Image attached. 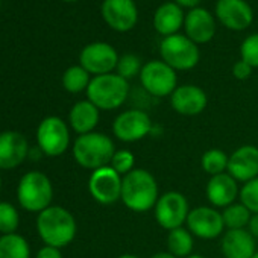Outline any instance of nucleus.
<instances>
[{"instance_id": "9d476101", "label": "nucleus", "mask_w": 258, "mask_h": 258, "mask_svg": "<svg viewBox=\"0 0 258 258\" xmlns=\"http://www.w3.org/2000/svg\"><path fill=\"white\" fill-rule=\"evenodd\" d=\"M140 82L145 91L152 97H167L172 96L178 87L176 70H173L164 61L154 59L143 66Z\"/></svg>"}, {"instance_id": "20e7f679", "label": "nucleus", "mask_w": 258, "mask_h": 258, "mask_svg": "<svg viewBox=\"0 0 258 258\" xmlns=\"http://www.w3.org/2000/svg\"><path fill=\"white\" fill-rule=\"evenodd\" d=\"M129 96V82L117 73L94 76L87 88V99L100 111L120 108Z\"/></svg>"}, {"instance_id": "f03ea898", "label": "nucleus", "mask_w": 258, "mask_h": 258, "mask_svg": "<svg viewBox=\"0 0 258 258\" xmlns=\"http://www.w3.org/2000/svg\"><path fill=\"white\" fill-rule=\"evenodd\" d=\"M76 229L78 226L73 214L59 205H50L38 213L37 231L47 246L61 249L70 244L76 237Z\"/></svg>"}, {"instance_id": "2eb2a0df", "label": "nucleus", "mask_w": 258, "mask_h": 258, "mask_svg": "<svg viewBox=\"0 0 258 258\" xmlns=\"http://www.w3.org/2000/svg\"><path fill=\"white\" fill-rule=\"evenodd\" d=\"M226 172L241 184L258 178V148L253 145L237 148L229 155Z\"/></svg>"}, {"instance_id": "37998d69", "label": "nucleus", "mask_w": 258, "mask_h": 258, "mask_svg": "<svg viewBox=\"0 0 258 258\" xmlns=\"http://www.w3.org/2000/svg\"><path fill=\"white\" fill-rule=\"evenodd\" d=\"M0 187H2V178H0Z\"/></svg>"}, {"instance_id": "7c9ffc66", "label": "nucleus", "mask_w": 258, "mask_h": 258, "mask_svg": "<svg viewBox=\"0 0 258 258\" xmlns=\"http://www.w3.org/2000/svg\"><path fill=\"white\" fill-rule=\"evenodd\" d=\"M109 166L121 176L127 175L136 169V155L129 149H118L115 151Z\"/></svg>"}, {"instance_id": "4468645a", "label": "nucleus", "mask_w": 258, "mask_h": 258, "mask_svg": "<svg viewBox=\"0 0 258 258\" xmlns=\"http://www.w3.org/2000/svg\"><path fill=\"white\" fill-rule=\"evenodd\" d=\"M102 17L111 29L127 32L136 26L139 11L134 0H103Z\"/></svg>"}, {"instance_id": "0eeeda50", "label": "nucleus", "mask_w": 258, "mask_h": 258, "mask_svg": "<svg viewBox=\"0 0 258 258\" xmlns=\"http://www.w3.org/2000/svg\"><path fill=\"white\" fill-rule=\"evenodd\" d=\"M190 210L191 208L187 198L181 191L170 190L160 195L154 207V216L157 223L169 232L172 229L185 226Z\"/></svg>"}, {"instance_id": "423d86ee", "label": "nucleus", "mask_w": 258, "mask_h": 258, "mask_svg": "<svg viewBox=\"0 0 258 258\" xmlns=\"http://www.w3.org/2000/svg\"><path fill=\"white\" fill-rule=\"evenodd\" d=\"M154 123L149 114L140 108L120 112L112 121V134L123 143H136L152 134Z\"/></svg>"}, {"instance_id": "4c0bfd02", "label": "nucleus", "mask_w": 258, "mask_h": 258, "mask_svg": "<svg viewBox=\"0 0 258 258\" xmlns=\"http://www.w3.org/2000/svg\"><path fill=\"white\" fill-rule=\"evenodd\" d=\"M149 258H176L175 255H172L169 250H161V252H155L152 256H149Z\"/></svg>"}, {"instance_id": "2f4dec72", "label": "nucleus", "mask_w": 258, "mask_h": 258, "mask_svg": "<svg viewBox=\"0 0 258 258\" xmlns=\"http://www.w3.org/2000/svg\"><path fill=\"white\" fill-rule=\"evenodd\" d=\"M238 199L252 214H258V178L241 185Z\"/></svg>"}, {"instance_id": "e433bc0d", "label": "nucleus", "mask_w": 258, "mask_h": 258, "mask_svg": "<svg viewBox=\"0 0 258 258\" xmlns=\"http://www.w3.org/2000/svg\"><path fill=\"white\" fill-rule=\"evenodd\" d=\"M175 4L181 8H191L195 10L199 4H201V0H175Z\"/></svg>"}, {"instance_id": "a211bd4d", "label": "nucleus", "mask_w": 258, "mask_h": 258, "mask_svg": "<svg viewBox=\"0 0 258 258\" xmlns=\"http://www.w3.org/2000/svg\"><path fill=\"white\" fill-rule=\"evenodd\" d=\"M216 16L223 26L232 31L246 29L253 19L252 8L244 0H219L216 5Z\"/></svg>"}, {"instance_id": "39448f33", "label": "nucleus", "mask_w": 258, "mask_h": 258, "mask_svg": "<svg viewBox=\"0 0 258 258\" xmlns=\"http://www.w3.org/2000/svg\"><path fill=\"white\" fill-rule=\"evenodd\" d=\"M20 205L31 213H41L50 207L53 187L50 179L41 172H29L23 175L17 187Z\"/></svg>"}, {"instance_id": "393cba45", "label": "nucleus", "mask_w": 258, "mask_h": 258, "mask_svg": "<svg viewBox=\"0 0 258 258\" xmlns=\"http://www.w3.org/2000/svg\"><path fill=\"white\" fill-rule=\"evenodd\" d=\"M0 258H31L28 241L19 234H5L0 237Z\"/></svg>"}, {"instance_id": "bb28decb", "label": "nucleus", "mask_w": 258, "mask_h": 258, "mask_svg": "<svg viewBox=\"0 0 258 258\" xmlns=\"http://www.w3.org/2000/svg\"><path fill=\"white\" fill-rule=\"evenodd\" d=\"M222 217L226 229H246L252 213L241 202H235L222 210Z\"/></svg>"}, {"instance_id": "c756f323", "label": "nucleus", "mask_w": 258, "mask_h": 258, "mask_svg": "<svg viewBox=\"0 0 258 258\" xmlns=\"http://www.w3.org/2000/svg\"><path fill=\"white\" fill-rule=\"evenodd\" d=\"M142 69H143V64H142L140 58L133 55V53H126V55L120 56L118 62H117V67H115L117 75L121 76L126 81L133 79L136 76H140Z\"/></svg>"}, {"instance_id": "f704fd0d", "label": "nucleus", "mask_w": 258, "mask_h": 258, "mask_svg": "<svg viewBox=\"0 0 258 258\" xmlns=\"http://www.w3.org/2000/svg\"><path fill=\"white\" fill-rule=\"evenodd\" d=\"M35 258H62V253H61V249L46 244L37 252Z\"/></svg>"}, {"instance_id": "ea45409f", "label": "nucleus", "mask_w": 258, "mask_h": 258, "mask_svg": "<svg viewBox=\"0 0 258 258\" xmlns=\"http://www.w3.org/2000/svg\"><path fill=\"white\" fill-rule=\"evenodd\" d=\"M187 258H205L204 255H201V253H191L190 256H187Z\"/></svg>"}, {"instance_id": "473e14b6", "label": "nucleus", "mask_w": 258, "mask_h": 258, "mask_svg": "<svg viewBox=\"0 0 258 258\" xmlns=\"http://www.w3.org/2000/svg\"><path fill=\"white\" fill-rule=\"evenodd\" d=\"M240 56L250 67L258 69V34L249 35L240 46Z\"/></svg>"}, {"instance_id": "f8f14e48", "label": "nucleus", "mask_w": 258, "mask_h": 258, "mask_svg": "<svg viewBox=\"0 0 258 258\" xmlns=\"http://www.w3.org/2000/svg\"><path fill=\"white\" fill-rule=\"evenodd\" d=\"M123 176L111 166L93 170L88 178V191L91 198L100 205H111L121 198Z\"/></svg>"}, {"instance_id": "412c9836", "label": "nucleus", "mask_w": 258, "mask_h": 258, "mask_svg": "<svg viewBox=\"0 0 258 258\" xmlns=\"http://www.w3.org/2000/svg\"><path fill=\"white\" fill-rule=\"evenodd\" d=\"M184 29L187 37L196 43V44H204L208 43L214 34H216V23L213 16L202 8H195L190 10V13L185 16L184 20Z\"/></svg>"}, {"instance_id": "4be33fe9", "label": "nucleus", "mask_w": 258, "mask_h": 258, "mask_svg": "<svg viewBox=\"0 0 258 258\" xmlns=\"http://www.w3.org/2000/svg\"><path fill=\"white\" fill-rule=\"evenodd\" d=\"M100 120V109L93 105L88 99L76 102L69 114V123L75 133L79 136L94 133V127Z\"/></svg>"}, {"instance_id": "58836bf2", "label": "nucleus", "mask_w": 258, "mask_h": 258, "mask_svg": "<svg viewBox=\"0 0 258 258\" xmlns=\"http://www.w3.org/2000/svg\"><path fill=\"white\" fill-rule=\"evenodd\" d=\"M115 258H140V256L139 255H134V253H121V255H118Z\"/></svg>"}, {"instance_id": "a878e982", "label": "nucleus", "mask_w": 258, "mask_h": 258, "mask_svg": "<svg viewBox=\"0 0 258 258\" xmlns=\"http://www.w3.org/2000/svg\"><path fill=\"white\" fill-rule=\"evenodd\" d=\"M90 82V73L82 66H72L62 75V87L73 94L87 91Z\"/></svg>"}, {"instance_id": "7ed1b4c3", "label": "nucleus", "mask_w": 258, "mask_h": 258, "mask_svg": "<svg viewBox=\"0 0 258 258\" xmlns=\"http://www.w3.org/2000/svg\"><path fill=\"white\" fill-rule=\"evenodd\" d=\"M114 142L109 136L103 133H90L79 136L73 145L75 161L88 170H97L100 167L109 166L115 154Z\"/></svg>"}, {"instance_id": "9b49d317", "label": "nucleus", "mask_w": 258, "mask_h": 258, "mask_svg": "<svg viewBox=\"0 0 258 258\" xmlns=\"http://www.w3.org/2000/svg\"><path fill=\"white\" fill-rule=\"evenodd\" d=\"M185 228L201 240H214L223 235L226 231L222 211L214 207L199 205L190 210Z\"/></svg>"}, {"instance_id": "79ce46f5", "label": "nucleus", "mask_w": 258, "mask_h": 258, "mask_svg": "<svg viewBox=\"0 0 258 258\" xmlns=\"http://www.w3.org/2000/svg\"><path fill=\"white\" fill-rule=\"evenodd\" d=\"M64 2H76V0H64Z\"/></svg>"}, {"instance_id": "6ab92c4d", "label": "nucleus", "mask_w": 258, "mask_h": 258, "mask_svg": "<svg viewBox=\"0 0 258 258\" xmlns=\"http://www.w3.org/2000/svg\"><path fill=\"white\" fill-rule=\"evenodd\" d=\"M29 146L23 134L16 131L0 133V169H14L28 157Z\"/></svg>"}, {"instance_id": "cd10ccee", "label": "nucleus", "mask_w": 258, "mask_h": 258, "mask_svg": "<svg viewBox=\"0 0 258 258\" xmlns=\"http://www.w3.org/2000/svg\"><path fill=\"white\" fill-rule=\"evenodd\" d=\"M228 160L229 155L217 148H213L204 152L201 158V167L208 176H216L228 170Z\"/></svg>"}, {"instance_id": "72a5a7b5", "label": "nucleus", "mask_w": 258, "mask_h": 258, "mask_svg": "<svg viewBox=\"0 0 258 258\" xmlns=\"http://www.w3.org/2000/svg\"><path fill=\"white\" fill-rule=\"evenodd\" d=\"M252 70H253V67H250V66H249L247 62H244L243 59H240V61H237V62L234 64V67H232V75H234V78L238 79V81H246V79L250 78Z\"/></svg>"}, {"instance_id": "dca6fc26", "label": "nucleus", "mask_w": 258, "mask_h": 258, "mask_svg": "<svg viewBox=\"0 0 258 258\" xmlns=\"http://www.w3.org/2000/svg\"><path fill=\"white\" fill-rule=\"evenodd\" d=\"M170 105L175 112L185 117H193L205 111L208 105V96L201 87L187 84L176 87L170 96Z\"/></svg>"}, {"instance_id": "f257e3e1", "label": "nucleus", "mask_w": 258, "mask_h": 258, "mask_svg": "<svg viewBox=\"0 0 258 258\" xmlns=\"http://www.w3.org/2000/svg\"><path fill=\"white\" fill-rule=\"evenodd\" d=\"M160 198V187L155 176L146 169H134L123 176L121 198L123 205L134 213L154 210Z\"/></svg>"}, {"instance_id": "f3484780", "label": "nucleus", "mask_w": 258, "mask_h": 258, "mask_svg": "<svg viewBox=\"0 0 258 258\" xmlns=\"http://www.w3.org/2000/svg\"><path fill=\"white\" fill-rule=\"evenodd\" d=\"M240 188L238 182L228 173H220L216 176H210L207 187H205V196L211 207L214 208H226L238 199Z\"/></svg>"}, {"instance_id": "1a4fd4ad", "label": "nucleus", "mask_w": 258, "mask_h": 258, "mask_svg": "<svg viewBox=\"0 0 258 258\" xmlns=\"http://www.w3.org/2000/svg\"><path fill=\"white\" fill-rule=\"evenodd\" d=\"M37 143L38 149L47 157L62 155L70 145L67 123L56 115L43 118L37 129Z\"/></svg>"}, {"instance_id": "6e6552de", "label": "nucleus", "mask_w": 258, "mask_h": 258, "mask_svg": "<svg viewBox=\"0 0 258 258\" xmlns=\"http://www.w3.org/2000/svg\"><path fill=\"white\" fill-rule=\"evenodd\" d=\"M163 61L173 70H191L199 62V49L187 35H170L160 43Z\"/></svg>"}, {"instance_id": "5701e85b", "label": "nucleus", "mask_w": 258, "mask_h": 258, "mask_svg": "<svg viewBox=\"0 0 258 258\" xmlns=\"http://www.w3.org/2000/svg\"><path fill=\"white\" fill-rule=\"evenodd\" d=\"M184 13L181 10V7H178L176 4H164L161 5L154 16V28L160 35L170 37L175 35L181 26L184 25Z\"/></svg>"}, {"instance_id": "b1692460", "label": "nucleus", "mask_w": 258, "mask_h": 258, "mask_svg": "<svg viewBox=\"0 0 258 258\" xmlns=\"http://www.w3.org/2000/svg\"><path fill=\"white\" fill-rule=\"evenodd\" d=\"M166 246H167V250L176 258H187L193 253L195 235L185 226L172 229L167 234Z\"/></svg>"}, {"instance_id": "c85d7f7f", "label": "nucleus", "mask_w": 258, "mask_h": 258, "mask_svg": "<svg viewBox=\"0 0 258 258\" xmlns=\"http://www.w3.org/2000/svg\"><path fill=\"white\" fill-rule=\"evenodd\" d=\"M20 216L14 205L8 202H0V232L14 234L19 228Z\"/></svg>"}, {"instance_id": "a19ab883", "label": "nucleus", "mask_w": 258, "mask_h": 258, "mask_svg": "<svg viewBox=\"0 0 258 258\" xmlns=\"http://www.w3.org/2000/svg\"><path fill=\"white\" fill-rule=\"evenodd\" d=\"M252 258H258V250H256V252L253 253V256H252Z\"/></svg>"}, {"instance_id": "ddd939ff", "label": "nucleus", "mask_w": 258, "mask_h": 258, "mask_svg": "<svg viewBox=\"0 0 258 258\" xmlns=\"http://www.w3.org/2000/svg\"><path fill=\"white\" fill-rule=\"evenodd\" d=\"M118 55L115 49L108 43H91L81 50L79 66H82L90 75H108L115 70L118 62Z\"/></svg>"}, {"instance_id": "c9c22d12", "label": "nucleus", "mask_w": 258, "mask_h": 258, "mask_svg": "<svg viewBox=\"0 0 258 258\" xmlns=\"http://www.w3.org/2000/svg\"><path fill=\"white\" fill-rule=\"evenodd\" d=\"M246 229L252 234V237L255 240H258V214H252V217H250L249 225H247Z\"/></svg>"}, {"instance_id": "aec40b11", "label": "nucleus", "mask_w": 258, "mask_h": 258, "mask_svg": "<svg viewBox=\"0 0 258 258\" xmlns=\"http://www.w3.org/2000/svg\"><path fill=\"white\" fill-rule=\"evenodd\" d=\"M220 250L225 258H252L256 240L247 229H226L220 237Z\"/></svg>"}]
</instances>
